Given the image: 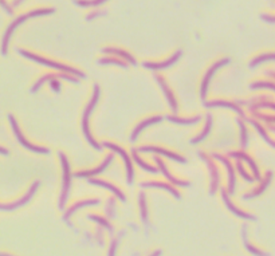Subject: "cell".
I'll use <instances>...</instances> for the list:
<instances>
[{"instance_id":"ba28073f","label":"cell","mask_w":275,"mask_h":256,"mask_svg":"<svg viewBox=\"0 0 275 256\" xmlns=\"http://www.w3.org/2000/svg\"><path fill=\"white\" fill-rule=\"evenodd\" d=\"M141 218H143L144 221L148 220V213H147V207H145V201H144V196H141Z\"/></svg>"},{"instance_id":"8992f818","label":"cell","mask_w":275,"mask_h":256,"mask_svg":"<svg viewBox=\"0 0 275 256\" xmlns=\"http://www.w3.org/2000/svg\"><path fill=\"white\" fill-rule=\"evenodd\" d=\"M109 146H110V147H113V149H116L117 152L121 153L122 157L125 158V163H127V166H128V175H129V181H132V165H130V161H129V158H128L127 153L124 152L122 149H120V147L113 146V145H109Z\"/></svg>"},{"instance_id":"277c9868","label":"cell","mask_w":275,"mask_h":256,"mask_svg":"<svg viewBox=\"0 0 275 256\" xmlns=\"http://www.w3.org/2000/svg\"><path fill=\"white\" fill-rule=\"evenodd\" d=\"M223 197H224V201H226V204H227V207L230 208L231 209V212H234L237 216H239V218H243V219H251V220H254V216H251V215H248V213H246V212H243V211H240L239 208H237V207H234L232 205V202L228 200L226 197V195H223Z\"/></svg>"},{"instance_id":"5b68a950","label":"cell","mask_w":275,"mask_h":256,"mask_svg":"<svg viewBox=\"0 0 275 256\" xmlns=\"http://www.w3.org/2000/svg\"><path fill=\"white\" fill-rule=\"evenodd\" d=\"M95 204H98V200H88V201H82V202H78V204H75V205H73L69 211L66 212V215H65V219L70 218L73 213L75 212L77 209H79V208L85 207V205H95Z\"/></svg>"},{"instance_id":"52a82bcc","label":"cell","mask_w":275,"mask_h":256,"mask_svg":"<svg viewBox=\"0 0 275 256\" xmlns=\"http://www.w3.org/2000/svg\"><path fill=\"white\" fill-rule=\"evenodd\" d=\"M24 55H27V56H30V58H33V59H35V60H38V62H42V63H47V65L51 66V67H58V69H65V70H69V71H72V73H75V71L72 70V69H67V67H65V66L56 65V63H54V62H50V60L42 59V58H38V56H34V55H30V54H24Z\"/></svg>"},{"instance_id":"7a4b0ae2","label":"cell","mask_w":275,"mask_h":256,"mask_svg":"<svg viewBox=\"0 0 275 256\" xmlns=\"http://www.w3.org/2000/svg\"><path fill=\"white\" fill-rule=\"evenodd\" d=\"M10 122H11L12 126H14V130H15V133H17V136H18V138H19V142H20V144H23V145H24L26 147H28V149H33L34 152H39V153H42V152L47 153V152H49V150H46V149H43V147L34 146V145H30V144H27V142L24 141V138H23L22 134H20V131L18 130L17 124H15V121H14V118H12L11 115H10Z\"/></svg>"},{"instance_id":"9c48e42d","label":"cell","mask_w":275,"mask_h":256,"mask_svg":"<svg viewBox=\"0 0 275 256\" xmlns=\"http://www.w3.org/2000/svg\"><path fill=\"white\" fill-rule=\"evenodd\" d=\"M90 219H93V220H95V221H98L102 227H105V228H108L109 231H111V227H110L109 221H106V220H104V219H101V218H95V216H90Z\"/></svg>"},{"instance_id":"6da1fadb","label":"cell","mask_w":275,"mask_h":256,"mask_svg":"<svg viewBox=\"0 0 275 256\" xmlns=\"http://www.w3.org/2000/svg\"><path fill=\"white\" fill-rule=\"evenodd\" d=\"M37 186H38V184H35L34 188H31L27 195L23 197V199H20V200L12 202V204H10V205H1V209H3V211H12V209H17V208H19L20 205H24V202H27L28 200H30V197L34 195V192H35V189H37Z\"/></svg>"},{"instance_id":"3957f363","label":"cell","mask_w":275,"mask_h":256,"mask_svg":"<svg viewBox=\"0 0 275 256\" xmlns=\"http://www.w3.org/2000/svg\"><path fill=\"white\" fill-rule=\"evenodd\" d=\"M243 241H244V245H246V250H247L248 252H251L253 255H255V256H269V254H267V252H263V251H260L259 248H257V247H254L253 244H250V241H248L247 238H246V227H243Z\"/></svg>"}]
</instances>
